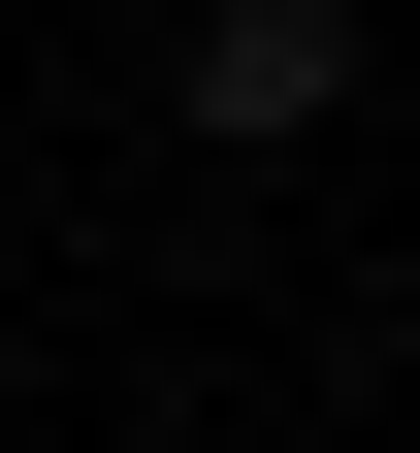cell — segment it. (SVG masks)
I'll return each instance as SVG.
<instances>
[{"label": "cell", "instance_id": "obj_1", "mask_svg": "<svg viewBox=\"0 0 420 453\" xmlns=\"http://www.w3.org/2000/svg\"><path fill=\"white\" fill-rule=\"evenodd\" d=\"M162 97H195V130H355V0H195V65H162Z\"/></svg>", "mask_w": 420, "mask_h": 453}]
</instances>
